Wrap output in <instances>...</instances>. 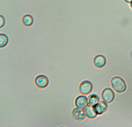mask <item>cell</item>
I'll list each match as a JSON object with an SVG mask.
<instances>
[{
  "label": "cell",
  "instance_id": "obj_5",
  "mask_svg": "<svg viewBox=\"0 0 132 127\" xmlns=\"http://www.w3.org/2000/svg\"><path fill=\"white\" fill-rule=\"evenodd\" d=\"M35 85L40 88H44L48 85V79L45 75H39L35 80Z\"/></svg>",
  "mask_w": 132,
  "mask_h": 127
},
{
  "label": "cell",
  "instance_id": "obj_15",
  "mask_svg": "<svg viewBox=\"0 0 132 127\" xmlns=\"http://www.w3.org/2000/svg\"><path fill=\"white\" fill-rule=\"evenodd\" d=\"M130 7L132 8V1H131V3H130Z\"/></svg>",
  "mask_w": 132,
  "mask_h": 127
},
{
  "label": "cell",
  "instance_id": "obj_10",
  "mask_svg": "<svg viewBox=\"0 0 132 127\" xmlns=\"http://www.w3.org/2000/svg\"><path fill=\"white\" fill-rule=\"evenodd\" d=\"M22 22H23V24H24L26 27H29V26H31V25L33 24L34 19H33V17H32L31 15L27 14V15H25L22 18Z\"/></svg>",
  "mask_w": 132,
  "mask_h": 127
},
{
  "label": "cell",
  "instance_id": "obj_12",
  "mask_svg": "<svg viewBox=\"0 0 132 127\" xmlns=\"http://www.w3.org/2000/svg\"><path fill=\"white\" fill-rule=\"evenodd\" d=\"M8 43V37L5 34H1L0 35V47L3 48L5 47L6 44Z\"/></svg>",
  "mask_w": 132,
  "mask_h": 127
},
{
  "label": "cell",
  "instance_id": "obj_13",
  "mask_svg": "<svg viewBox=\"0 0 132 127\" xmlns=\"http://www.w3.org/2000/svg\"><path fill=\"white\" fill-rule=\"evenodd\" d=\"M5 18H4L3 16H0V27H3L4 25H5Z\"/></svg>",
  "mask_w": 132,
  "mask_h": 127
},
{
  "label": "cell",
  "instance_id": "obj_14",
  "mask_svg": "<svg viewBox=\"0 0 132 127\" xmlns=\"http://www.w3.org/2000/svg\"><path fill=\"white\" fill-rule=\"evenodd\" d=\"M124 1H125V2H127V3H129V4H130L132 0H124Z\"/></svg>",
  "mask_w": 132,
  "mask_h": 127
},
{
  "label": "cell",
  "instance_id": "obj_6",
  "mask_svg": "<svg viewBox=\"0 0 132 127\" xmlns=\"http://www.w3.org/2000/svg\"><path fill=\"white\" fill-rule=\"evenodd\" d=\"M72 116H73V117L75 118L76 120H78V121H82L86 116L85 109H79V108H76V109H73V111H72Z\"/></svg>",
  "mask_w": 132,
  "mask_h": 127
},
{
  "label": "cell",
  "instance_id": "obj_9",
  "mask_svg": "<svg viewBox=\"0 0 132 127\" xmlns=\"http://www.w3.org/2000/svg\"><path fill=\"white\" fill-rule=\"evenodd\" d=\"M85 112H86V115L87 117L92 118V119H93V118H95L96 117V116L98 115L96 110H95L94 106H93V105L87 106L86 109H85Z\"/></svg>",
  "mask_w": 132,
  "mask_h": 127
},
{
  "label": "cell",
  "instance_id": "obj_11",
  "mask_svg": "<svg viewBox=\"0 0 132 127\" xmlns=\"http://www.w3.org/2000/svg\"><path fill=\"white\" fill-rule=\"evenodd\" d=\"M88 101H89V105L94 106L100 101V98H99V96L96 94H91L88 98Z\"/></svg>",
  "mask_w": 132,
  "mask_h": 127
},
{
  "label": "cell",
  "instance_id": "obj_8",
  "mask_svg": "<svg viewBox=\"0 0 132 127\" xmlns=\"http://www.w3.org/2000/svg\"><path fill=\"white\" fill-rule=\"evenodd\" d=\"M93 64L94 65L97 67V68H102L106 65V58L104 56L102 55H99V56H96V58L93 60Z\"/></svg>",
  "mask_w": 132,
  "mask_h": 127
},
{
  "label": "cell",
  "instance_id": "obj_2",
  "mask_svg": "<svg viewBox=\"0 0 132 127\" xmlns=\"http://www.w3.org/2000/svg\"><path fill=\"white\" fill-rule=\"evenodd\" d=\"M102 100L106 101L107 103H110L114 101V91L110 88H106L102 92Z\"/></svg>",
  "mask_w": 132,
  "mask_h": 127
},
{
  "label": "cell",
  "instance_id": "obj_1",
  "mask_svg": "<svg viewBox=\"0 0 132 127\" xmlns=\"http://www.w3.org/2000/svg\"><path fill=\"white\" fill-rule=\"evenodd\" d=\"M111 85L117 93H123L127 88L124 80L121 77H114L111 80Z\"/></svg>",
  "mask_w": 132,
  "mask_h": 127
},
{
  "label": "cell",
  "instance_id": "obj_7",
  "mask_svg": "<svg viewBox=\"0 0 132 127\" xmlns=\"http://www.w3.org/2000/svg\"><path fill=\"white\" fill-rule=\"evenodd\" d=\"M94 108H95V110H96L98 115H101V114H103L104 112L107 111L108 104H107V102L104 101H99L96 105H94Z\"/></svg>",
  "mask_w": 132,
  "mask_h": 127
},
{
  "label": "cell",
  "instance_id": "obj_3",
  "mask_svg": "<svg viewBox=\"0 0 132 127\" xmlns=\"http://www.w3.org/2000/svg\"><path fill=\"white\" fill-rule=\"evenodd\" d=\"M93 90V84L91 83L88 80H86V81H83L79 86V92L81 93L82 94H89Z\"/></svg>",
  "mask_w": 132,
  "mask_h": 127
},
{
  "label": "cell",
  "instance_id": "obj_4",
  "mask_svg": "<svg viewBox=\"0 0 132 127\" xmlns=\"http://www.w3.org/2000/svg\"><path fill=\"white\" fill-rule=\"evenodd\" d=\"M75 105L77 108H79V109H85L87 106L89 105V101H88V98L84 95H80L78 98L75 100Z\"/></svg>",
  "mask_w": 132,
  "mask_h": 127
}]
</instances>
